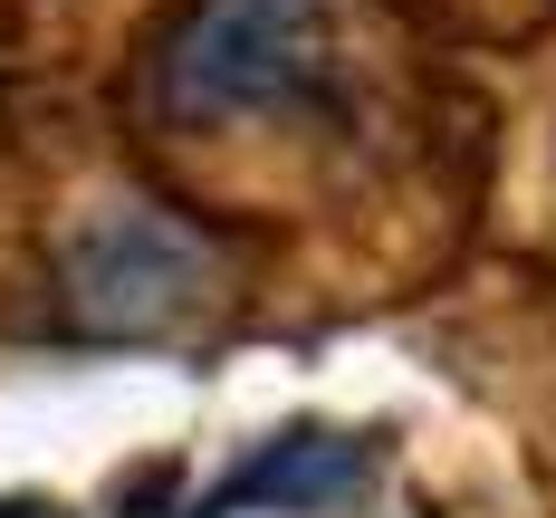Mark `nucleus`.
<instances>
[{"label":"nucleus","mask_w":556,"mask_h":518,"mask_svg":"<svg viewBox=\"0 0 556 518\" xmlns=\"http://www.w3.org/2000/svg\"><path fill=\"white\" fill-rule=\"evenodd\" d=\"M375 0H182L144 49V97L164 125H250L327 106L355 77Z\"/></svg>","instance_id":"f257e3e1"},{"label":"nucleus","mask_w":556,"mask_h":518,"mask_svg":"<svg viewBox=\"0 0 556 518\" xmlns=\"http://www.w3.org/2000/svg\"><path fill=\"white\" fill-rule=\"evenodd\" d=\"M212 250L192 230H173L164 212H115L67 250V307L106 337H154L164 317H182L202 298Z\"/></svg>","instance_id":"f03ea898"},{"label":"nucleus","mask_w":556,"mask_h":518,"mask_svg":"<svg viewBox=\"0 0 556 518\" xmlns=\"http://www.w3.org/2000/svg\"><path fill=\"white\" fill-rule=\"evenodd\" d=\"M365 470V452L355 442H336V432H288V442H269V452L250 460L240 480H222L212 500H192V518H240V509H317V500H336L345 480Z\"/></svg>","instance_id":"7ed1b4c3"},{"label":"nucleus","mask_w":556,"mask_h":518,"mask_svg":"<svg viewBox=\"0 0 556 518\" xmlns=\"http://www.w3.org/2000/svg\"><path fill=\"white\" fill-rule=\"evenodd\" d=\"M0 518H58L49 500H0Z\"/></svg>","instance_id":"20e7f679"}]
</instances>
